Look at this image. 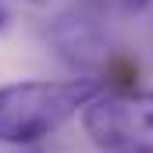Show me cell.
Instances as JSON below:
<instances>
[{
  "label": "cell",
  "instance_id": "1",
  "mask_svg": "<svg viewBox=\"0 0 153 153\" xmlns=\"http://www.w3.org/2000/svg\"><path fill=\"white\" fill-rule=\"evenodd\" d=\"M96 78H29L0 85V143L32 146L100 96Z\"/></svg>",
  "mask_w": 153,
  "mask_h": 153
},
{
  "label": "cell",
  "instance_id": "2",
  "mask_svg": "<svg viewBox=\"0 0 153 153\" xmlns=\"http://www.w3.org/2000/svg\"><path fill=\"white\" fill-rule=\"evenodd\" d=\"M82 128L103 153H153V89L100 93L82 111Z\"/></svg>",
  "mask_w": 153,
  "mask_h": 153
},
{
  "label": "cell",
  "instance_id": "3",
  "mask_svg": "<svg viewBox=\"0 0 153 153\" xmlns=\"http://www.w3.org/2000/svg\"><path fill=\"white\" fill-rule=\"evenodd\" d=\"M50 43L71 68H96L107 57V36H103V18L100 11L85 0L61 11L50 25Z\"/></svg>",
  "mask_w": 153,
  "mask_h": 153
},
{
  "label": "cell",
  "instance_id": "4",
  "mask_svg": "<svg viewBox=\"0 0 153 153\" xmlns=\"http://www.w3.org/2000/svg\"><path fill=\"white\" fill-rule=\"evenodd\" d=\"M125 4H128V7H143L146 0H125Z\"/></svg>",
  "mask_w": 153,
  "mask_h": 153
},
{
  "label": "cell",
  "instance_id": "5",
  "mask_svg": "<svg viewBox=\"0 0 153 153\" xmlns=\"http://www.w3.org/2000/svg\"><path fill=\"white\" fill-rule=\"evenodd\" d=\"M4 22H7V18H4V7H0V29H4Z\"/></svg>",
  "mask_w": 153,
  "mask_h": 153
},
{
  "label": "cell",
  "instance_id": "6",
  "mask_svg": "<svg viewBox=\"0 0 153 153\" xmlns=\"http://www.w3.org/2000/svg\"><path fill=\"white\" fill-rule=\"evenodd\" d=\"M29 4H39V0H29Z\"/></svg>",
  "mask_w": 153,
  "mask_h": 153
}]
</instances>
